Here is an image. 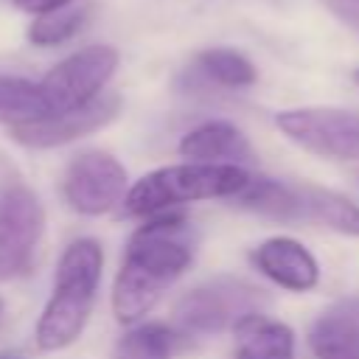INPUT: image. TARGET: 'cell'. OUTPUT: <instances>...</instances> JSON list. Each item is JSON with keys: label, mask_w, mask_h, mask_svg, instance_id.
I'll return each mask as SVG.
<instances>
[{"label": "cell", "mask_w": 359, "mask_h": 359, "mask_svg": "<svg viewBox=\"0 0 359 359\" xmlns=\"http://www.w3.org/2000/svg\"><path fill=\"white\" fill-rule=\"evenodd\" d=\"M196 250L194 224L174 210L149 216L129 238L112 286V311L121 323L146 317L168 286L191 266Z\"/></svg>", "instance_id": "1"}, {"label": "cell", "mask_w": 359, "mask_h": 359, "mask_svg": "<svg viewBox=\"0 0 359 359\" xmlns=\"http://www.w3.org/2000/svg\"><path fill=\"white\" fill-rule=\"evenodd\" d=\"M101 266L104 252L101 244L93 238H79L62 252L53 292L36 325V345L42 351H62L79 339L95 306Z\"/></svg>", "instance_id": "2"}, {"label": "cell", "mask_w": 359, "mask_h": 359, "mask_svg": "<svg viewBox=\"0 0 359 359\" xmlns=\"http://www.w3.org/2000/svg\"><path fill=\"white\" fill-rule=\"evenodd\" d=\"M252 174L227 163H180L149 171L123 196V216H157L185 202L199 199H236Z\"/></svg>", "instance_id": "3"}, {"label": "cell", "mask_w": 359, "mask_h": 359, "mask_svg": "<svg viewBox=\"0 0 359 359\" xmlns=\"http://www.w3.org/2000/svg\"><path fill=\"white\" fill-rule=\"evenodd\" d=\"M233 202L275 222L317 224L345 236H359V205L311 182L252 177Z\"/></svg>", "instance_id": "4"}, {"label": "cell", "mask_w": 359, "mask_h": 359, "mask_svg": "<svg viewBox=\"0 0 359 359\" xmlns=\"http://www.w3.org/2000/svg\"><path fill=\"white\" fill-rule=\"evenodd\" d=\"M266 303L264 292L250 280L222 275L191 292H185L174 306V325L182 334L208 337L236 328L244 317L258 314Z\"/></svg>", "instance_id": "5"}, {"label": "cell", "mask_w": 359, "mask_h": 359, "mask_svg": "<svg viewBox=\"0 0 359 359\" xmlns=\"http://www.w3.org/2000/svg\"><path fill=\"white\" fill-rule=\"evenodd\" d=\"M45 233L39 196L11 171L0 177V283L25 275L34 266Z\"/></svg>", "instance_id": "6"}, {"label": "cell", "mask_w": 359, "mask_h": 359, "mask_svg": "<svg viewBox=\"0 0 359 359\" xmlns=\"http://www.w3.org/2000/svg\"><path fill=\"white\" fill-rule=\"evenodd\" d=\"M118 67V50L109 45H90L50 67L39 84L48 115L76 109L104 93V84Z\"/></svg>", "instance_id": "7"}, {"label": "cell", "mask_w": 359, "mask_h": 359, "mask_svg": "<svg viewBox=\"0 0 359 359\" xmlns=\"http://www.w3.org/2000/svg\"><path fill=\"white\" fill-rule=\"evenodd\" d=\"M278 129L320 157L359 163V112L334 107L286 109L275 118Z\"/></svg>", "instance_id": "8"}, {"label": "cell", "mask_w": 359, "mask_h": 359, "mask_svg": "<svg viewBox=\"0 0 359 359\" xmlns=\"http://www.w3.org/2000/svg\"><path fill=\"white\" fill-rule=\"evenodd\" d=\"M62 191L73 210L107 213L126 196V168L107 151H81L70 160Z\"/></svg>", "instance_id": "9"}, {"label": "cell", "mask_w": 359, "mask_h": 359, "mask_svg": "<svg viewBox=\"0 0 359 359\" xmlns=\"http://www.w3.org/2000/svg\"><path fill=\"white\" fill-rule=\"evenodd\" d=\"M118 109H121V98L115 93H101L76 109L48 115L42 121H31V123H17V126H11V137L31 149L62 146V143H70L76 137H84V135L107 126L118 115Z\"/></svg>", "instance_id": "10"}, {"label": "cell", "mask_w": 359, "mask_h": 359, "mask_svg": "<svg viewBox=\"0 0 359 359\" xmlns=\"http://www.w3.org/2000/svg\"><path fill=\"white\" fill-rule=\"evenodd\" d=\"M250 261L258 266L261 275H266L269 280L292 292H309L320 280V266L314 255L300 241L286 238V236L261 241L250 252Z\"/></svg>", "instance_id": "11"}, {"label": "cell", "mask_w": 359, "mask_h": 359, "mask_svg": "<svg viewBox=\"0 0 359 359\" xmlns=\"http://www.w3.org/2000/svg\"><path fill=\"white\" fill-rule=\"evenodd\" d=\"M314 359H359V297L328 306L309 331Z\"/></svg>", "instance_id": "12"}, {"label": "cell", "mask_w": 359, "mask_h": 359, "mask_svg": "<svg viewBox=\"0 0 359 359\" xmlns=\"http://www.w3.org/2000/svg\"><path fill=\"white\" fill-rule=\"evenodd\" d=\"M180 154L188 157V163H227L241 165L252 157L247 135L230 123V121H208L180 140Z\"/></svg>", "instance_id": "13"}, {"label": "cell", "mask_w": 359, "mask_h": 359, "mask_svg": "<svg viewBox=\"0 0 359 359\" xmlns=\"http://www.w3.org/2000/svg\"><path fill=\"white\" fill-rule=\"evenodd\" d=\"M236 359H294V334L289 325L266 317L250 314L236 328Z\"/></svg>", "instance_id": "14"}, {"label": "cell", "mask_w": 359, "mask_h": 359, "mask_svg": "<svg viewBox=\"0 0 359 359\" xmlns=\"http://www.w3.org/2000/svg\"><path fill=\"white\" fill-rule=\"evenodd\" d=\"M194 65L208 81H213L219 87H230V90L250 87L258 79L255 65L241 50H233V48H208V50L196 53Z\"/></svg>", "instance_id": "15"}, {"label": "cell", "mask_w": 359, "mask_h": 359, "mask_svg": "<svg viewBox=\"0 0 359 359\" xmlns=\"http://www.w3.org/2000/svg\"><path fill=\"white\" fill-rule=\"evenodd\" d=\"M48 118L36 81L20 76H0V123L17 126Z\"/></svg>", "instance_id": "16"}, {"label": "cell", "mask_w": 359, "mask_h": 359, "mask_svg": "<svg viewBox=\"0 0 359 359\" xmlns=\"http://www.w3.org/2000/svg\"><path fill=\"white\" fill-rule=\"evenodd\" d=\"M174 331L163 323H143L115 342V359H171Z\"/></svg>", "instance_id": "17"}, {"label": "cell", "mask_w": 359, "mask_h": 359, "mask_svg": "<svg viewBox=\"0 0 359 359\" xmlns=\"http://www.w3.org/2000/svg\"><path fill=\"white\" fill-rule=\"evenodd\" d=\"M87 6H65V8H56V11H48V14H39L34 17L31 28H28V39L39 48H50V45H62L67 39H73L81 25L87 22Z\"/></svg>", "instance_id": "18"}, {"label": "cell", "mask_w": 359, "mask_h": 359, "mask_svg": "<svg viewBox=\"0 0 359 359\" xmlns=\"http://www.w3.org/2000/svg\"><path fill=\"white\" fill-rule=\"evenodd\" d=\"M323 3L328 6V11L339 22H345L353 31H359V0H323Z\"/></svg>", "instance_id": "19"}, {"label": "cell", "mask_w": 359, "mask_h": 359, "mask_svg": "<svg viewBox=\"0 0 359 359\" xmlns=\"http://www.w3.org/2000/svg\"><path fill=\"white\" fill-rule=\"evenodd\" d=\"M73 0H14V6L20 8V11H28V14H34V17H39V14H48V11H56V8H65V6H70Z\"/></svg>", "instance_id": "20"}, {"label": "cell", "mask_w": 359, "mask_h": 359, "mask_svg": "<svg viewBox=\"0 0 359 359\" xmlns=\"http://www.w3.org/2000/svg\"><path fill=\"white\" fill-rule=\"evenodd\" d=\"M0 359H20L17 353H0Z\"/></svg>", "instance_id": "21"}, {"label": "cell", "mask_w": 359, "mask_h": 359, "mask_svg": "<svg viewBox=\"0 0 359 359\" xmlns=\"http://www.w3.org/2000/svg\"><path fill=\"white\" fill-rule=\"evenodd\" d=\"M3 314H6V306H3V300H0V323H3Z\"/></svg>", "instance_id": "22"}, {"label": "cell", "mask_w": 359, "mask_h": 359, "mask_svg": "<svg viewBox=\"0 0 359 359\" xmlns=\"http://www.w3.org/2000/svg\"><path fill=\"white\" fill-rule=\"evenodd\" d=\"M353 81H356V87H359V67L353 70Z\"/></svg>", "instance_id": "23"}]
</instances>
